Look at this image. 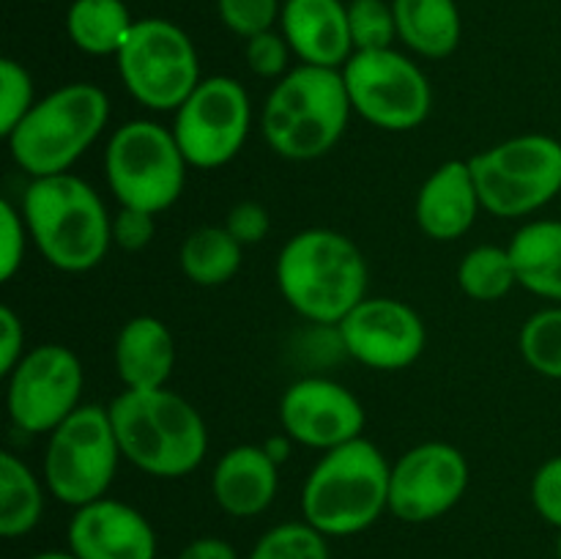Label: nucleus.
<instances>
[{"instance_id":"6e6552de","label":"nucleus","mask_w":561,"mask_h":559,"mask_svg":"<svg viewBox=\"0 0 561 559\" xmlns=\"http://www.w3.org/2000/svg\"><path fill=\"white\" fill-rule=\"evenodd\" d=\"M121 458L107 406L82 403L47 433L44 486L60 504L77 510L107 497Z\"/></svg>"},{"instance_id":"79ce46f5","label":"nucleus","mask_w":561,"mask_h":559,"mask_svg":"<svg viewBox=\"0 0 561 559\" xmlns=\"http://www.w3.org/2000/svg\"><path fill=\"white\" fill-rule=\"evenodd\" d=\"M557 557L561 559V529H559V537H557Z\"/></svg>"},{"instance_id":"1a4fd4ad","label":"nucleus","mask_w":561,"mask_h":559,"mask_svg":"<svg viewBox=\"0 0 561 559\" xmlns=\"http://www.w3.org/2000/svg\"><path fill=\"white\" fill-rule=\"evenodd\" d=\"M482 212L518 219L540 212L561 192V142L518 135L469 159Z\"/></svg>"},{"instance_id":"a19ab883","label":"nucleus","mask_w":561,"mask_h":559,"mask_svg":"<svg viewBox=\"0 0 561 559\" xmlns=\"http://www.w3.org/2000/svg\"><path fill=\"white\" fill-rule=\"evenodd\" d=\"M27 559H80V557L71 551H42V554H33V557Z\"/></svg>"},{"instance_id":"9b49d317","label":"nucleus","mask_w":561,"mask_h":559,"mask_svg":"<svg viewBox=\"0 0 561 559\" xmlns=\"http://www.w3.org/2000/svg\"><path fill=\"white\" fill-rule=\"evenodd\" d=\"M343 80L354 113L378 129L411 132L431 115V82L398 49L354 53L343 66Z\"/></svg>"},{"instance_id":"6ab92c4d","label":"nucleus","mask_w":561,"mask_h":559,"mask_svg":"<svg viewBox=\"0 0 561 559\" xmlns=\"http://www.w3.org/2000/svg\"><path fill=\"white\" fill-rule=\"evenodd\" d=\"M416 225L433 241H455L469 233L482 212L471 164L447 159L438 164L416 192Z\"/></svg>"},{"instance_id":"e433bc0d","label":"nucleus","mask_w":561,"mask_h":559,"mask_svg":"<svg viewBox=\"0 0 561 559\" xmlns=\"http://www.w3.org/2000/svg\"><path fill=\"white\" fill-rule=\"evenodd\" d=\"M225 228L241 247H250L266 239L268 228H272V217H268L266 206H261V203L241 201L228 212Z\"/></svg>"},{"instance_id":"72a5a7b5","label":"nucleus","mask_w":561,"mask_h":559,"mask_svg":"<svg viewBox=\"0 0 561 559\" xmlns=\"http://www.w3.org/2000/svg\"><path fill=\"white\" fill-rule=\"evenodd\" d=\"M31 233L22 212L9 201H0V280L9 283L25 261V247Z\"/></svg>"},{"instance_id":"a211bd4d","label":"nucleus","mask_w":561,"mask_h":559,"mask_svg":"<svg viewBox=\"0 0 561 559\" xmlns=\"http://www.w3.org/2000/svg\"><path fill=\"white\" fill-rule=\"evenodd\" d=\"M279 27L301 64L343 69L354 55L343 0H285Z\"/></svg>"},{"instance_id":"a878e982","label":"nucleus","mask_w":561,"mask_h":559,"mask_svg":"<svg viewBox=\"0 0 561 559\" xmlns=\"http://www.w3.org/2000/svg\"><path fill=\"white\" fill-rule=\"evenodd\" d=\"M44 515V486L25 460L0 453V535L5 540L31 535Z\"/></svg>"},{"instance_id":"c756f323","label":"nucleus","mask_w":561,"mask_h":559,"mask_svg":"<svg viewBox=\"0 0 561 559\" xmlns=\"http://www.w3.org/2000/svg\"><path fill=\"white\" fill-rule=\"evenodd\" d=\"M348 27L354 53H373V49H392L398 38L394 9L387 0H351Z\"/></svg>"},{"instance_id":"20e7f679","label":"nucleus","mask_w":561,"mask_h":559,"mask_svg":"<svg viewBox=\"0 0 561 559\" xmlns=\"http://www.w3.org/2000/svg\"><path fill=\"white\" fill-rule=\"evenodd\" d=\"M392 464L370 438L327 449L301 488V515L327 537L370 529L389 510Z\"/></svg>"},{"instance_id":"58836bf2","label":"nucleus","mask_w":561,"mask_h":559,"mask_svg":"<svg viewBox=\"0 0 561 559\" xmlns=\"http://www.w3.org/2000/svg\"><path fill=\"white\" fill-rule=\"evenodd\" d=\"M175 559H239V551L222 537H197L186 543Z\"/></svg>"},{"instance_id":"f3484780","label":"nucleus","mask_w":561,"mask_h":559,"mask_svg":"<svg viewBox=\"0 0 561 559\" xmlns=\"http://www.w3.org/2000/svg\"><path fill=\"white\" fill-rule=\"evenodd\" d=\"M69 551L80 559H157V532L140 510L104 497L75 510Z\"/></svg>"},{"instance_id":"423d86ee","label":"nucleus","mask_w":561,"mask_h":559,"mask_svg":"<svg viewBox=\"0 0 561 559\" xmlns=\"http://www.w3.org/2000/svg\"><path fill=\"white\" fill-rule=\"evenodd\" d=\"M110 118L107 93L91 82H69L38 99L5 137L11 159L31 179L69 173L96 142Z\"/></svg>"},{"instance_id":"aec40b11","label":"nucleus","mask_w":561,"mask_h":559,"mask_svg":"<svg viewBox=\"0 0 561 559\" xmlns=\"http://www.w3.org/2000/svg\"><path fill=\"white\" fill-rule=\"evenodd\" d=\"M279 488V464L263 444H239L217 460L211 497L233 518H255L272 507Z\"/></svg>"},{"instance_id":"7c9ffc66","label":"nucleus","mask_w":561,"mask_h":559,"mask_svg":"<svg viewBox=\"0 0 561 559\" xmlns=\"http://www.w3.org/2000/svg\"><path fill=\"white\" fill-rule=\"evenodd\" d=\"M31 71L16 60H0V135L9 137L36 104Z\"/></svg>"},{"instance_id":"473e14b6","label":"nucleus","mask_w":561,"mask_h":559,"mask_svg":"<svg viewBox=\"0 0 561 559\" xmlns=\"http://www.w3.org/2000/svg\"><path fill=\"white\" fill-rule=\"evenodd\" d=\"M290 44L283 33L263 31L257 36L247 38L244 58L247 66L255 77H263V80H283L288 75V60H290Z\"/></svg>"},{"instance_id":"dca6fc26","label":"nucleus","mask_w":561,"mask_h":559,"mask_svg":"<svg viewBox=\"0 0 561 559\" xmlns=\"http://www.w3.org/2000/svg\"><path fill=\"white\" fill-rule=\"evenodd\" d=\"M279 422L290 442L312 449H334L362 438L365 409L359 398L332 378H299L279 398Z\"/></svg>"},{"instance_id":"ea45409f","label":"nucleus","mask_w":561,"mask_h":559,"mask_svg":"<svg viewBox=\"0 0 561 559\" xmlns=\"http://www.w3.org/2000/svg\"><path fill=\"white\" fill-rule=\"evenodd\" d=\"M263 447H266V453L272 455L274 460H277V464H283L285 458H288V436H274V438H268L266 444H263Z\"/></svg>"},{"instance_id":"4468645a","label":"nucleus","mask_w":561,"mask_h":559,"mask_svg":"<svg viewBox=\"0 0 561 559\" xmlns=\"http://www.w3.org/2000/svg\"><path fill=\"white\" fill-rule=\"evenodd\" d=\"M469 488V460L455 444L422 442L405 449L389 475V513L405 524L447 515Z\"/></svg>"},{"instance_id":"2eb2a0df","label":"nucleus","mask_w":561,"mask_h":559,"mask_svg":"<svg viewBox=\"0 0 561 559\" xmlns=\"http://www.w3.org/2000/svg\"><path fill=\"white\" fill-rule=\"evenodd\" d=\"M340 345L370 370H405L422 356L427 329L420 312L400 299L367 296L337 323Z\"/></svg>"},{"instance_id":"393cba45","label":"nucleus","mask_w":561,"mask_h":559,"mask_svg":"<svg viewBox=\"0 0 561 559\" xmlns=\"http://www.w3.org/2000/svg\"><path fill=\"white\" fill-rule=\"evenodd\" d=\"M241 252L244 247L228 233L225 225H203L184 239L179 263L190 283L201 288H219L239 274Z\"/></svg>"},{"instance_id":"0eeeda50","label":"nucleus","mask_w":561,"mask_h":559,"mask_svg":"<svg viewBox=\"0 0 561 559\" xmlns=\"http://www.w3.org/2000/svg\"><path fill=\"white\" fill-rule=\"evenodd\" d=\"M186 159L173 129L157 121H126L104 148V175L121 206L159 214L184 192Z\"/></svg>"},{"instance_id":"39448f33","label":"nucleus","mask_w":561,"mask_h":559,"mask_svg":"<svg viewBox=\"0 0 561 559\" xmlns=\"http://www.w3.org/2000/svg\"><path fill=\"white\" fill-rule=\"evenodd\" d=\"M354 113L343 69L301 64L290 69L263 104V137L290 162L321 159L340 142Z\"/></svg>"},{"instance_id":"9d476101","label":"nucleus","mask_w":561,"mask_h":559,"mask_svg":"<svg viewBox=\"0 0 561 559\" xmlns=\"http://www.w3.org/2000/svg\"><path fill=\"white\" fill-rule=\"evenodd\" d=\"M115 60L129 96L157 113H175L203 80L192 38L162 16L135 20Z\"/></svg>"},{"instance_id":"b1692460","label":"nucleus","mask_w":561,"mask_h":559,"mask_svg":"<svg viewBox=\"0 0 561 559\" xmlns=\"http://www.w3.org/2000/svg\"><path fill=\"white\" fill-rule=\"evenodd\" d=\"M131 20L124 0H75L66 11V33L80 53L118 55L129 38Z\"/></svg>"},{"instance_id":"7ed1b4c3","label":"nucleus","mask_w":561,"mask_h":559,"mask_svg":"<svg viewBox=\"0 0 561 559\" xmlns=\"http://www.w3.org/2000/svg\"><path fill=\"white\" fill-rule=\"evenodd\" d=\"M20 212L36 250L60 272H91L113 244V219L102 197L71 173L31 179Z\"/></svg>"},{"instance_id":"2f4dec72","label":"nucleus","mask_w":561,"mask_h":559,"mask_svg":"<svg viewBox=\"0 0 561 559\" xmlns=\"http://www.w3.org/2000/svg\"><path fill=\"white\" fill-rule=\"evenodd\" d=\"M217 11L222 25L247 42L257 33L272 31L274 22L283 14V3L279 0H217Z\"/></svg>"},{"instance_id":"412c9836","label":"nucleus","mask_w":561,"mask_h":559,"mask_svg":"<svg viewBox=\"0 0 561 559\" xmlns=\"http://www.w3.org/2000/svg\"><path fill=\"white\" fill-rule=\"evenodd\" d=\"M113 356L126 389L168 387L175 367V338L159 318L135 316L121 327Z\"/></svg>"},{"instance_id":"4be33fe9","label":"nucleus","mask_w":561,"mask_h":559,"mask_svg":"<svg viewBox=\"0 0 561 559\" xmlns=\"http://www.w3.org/2000/svg\"><path fill=\"white\" fill-rule=\"evenodd\" d=\"M398 38L422 58L442 60L458 49L463 22L455 0H392Z\"/></svg>"},{"instance_id":"f257e3e1","label":"nucleus","mask_w":561,"mask_h":559,"mask_svg":"<svg viewBox=\"0 0 561 559\" xmlns=\"http://www.w3.org/2000/svg\"><path fill=\"white\" fill-rule=\"evenodd\" d=\"M107 409L121 455L146 475L179 480L206 458V422L201 411L173 389H124Z\"/></svg>"},{"instance_id":"bb28decb","label":"nucleus","mask_w":561,"mask_h":559,"mask_svg":"<svg viewBox=\"0 0 561 559\" xmlns=\"http://www.w3.org/2000/svg\"><path fill=\"white\" fill-rule=\"evenodd\" d=\"M458 283L469 299L499 301L518 285L513 255L507 247L480 244L463 255L458 266Z\"/></svg>"},{"instance_id":"ddd939ff","label":"nucleus","mask_w":561,"mask_h":559,"mask_svg":"<svg viewBox=\"0 0 561 559\" xmlns=\"http://www.w3.org/2000/svg\"><path fill=\"white\" fill-rule=\"evenodd\" d=\"M9 417L22 433L42 436L80 409L85 370L80 356L58 343H44L25 351L9 373Z\"/></svg>"},{"instance_id":"c85d7f7f","label":"nucleus","mask_w":561,"mask_h":559,"mask_svg":"<svg viewBox=\"0 0 561 559\" xmlns=\"http://www.w3.org/2000/svg\"><path fill=\"white\" fill-rule=\"evenodd\" d=\"M247 559H332L329 537L307 521H285L257 537Z\"/></svg>"},{"instance_id":"f704fd0d","label":"nucleus","mask_w":561,"mask_h":559,"mask_svg":"<svg viewBox=\"0 0 561 559\" xmlns=\"http://www.w3.org/2000/svg\"><path fill=\"white\" fill-rule=\"evenodd\" d=\"M531 504L546 524L561 529V455L548 458L531 477Z\"/></svg>"},{"instance_id":"f03ea898","label":"nucleus","mask_w":561,"mask_h":559,"mask_svg":"<svg viewBox=\"0 0 561 559\" xmlns=\"http://www.w3.org/2000/svg\"><path fill=\"white\" fill-rule=\"evenodd\" d=\"M283 299L312 323L337 327L367 299V269L359 247L332 228H307L285 241L274 266Z\"/></svg>"},{"instance_id":"f8f14e48","label":"nucleus","mask_w":561,"mask_h":559,"mask_svg":"<svg viewBox=\"0 0 561 559\" xmlns=\"http://www.w3.org/2000/svg\"><path fill=\"white\" fill-rule=\"evenodd\" d=\"M252 126L250 93L233 77H206L175 110L173 135L186 164L217 170L233 162Z\"/></svg>"},{"instance_id":"4c0bfd02","label":"nucleus","mask_w":561,"mask_h":559,"mask_svg":"<svg viewBox=\"0 0 561 559\" xmlns=\"http://www.w3.org/2000/svg\"><path fill=\"white\" fill-rule=\"evenodd\" d=\"M25 356V327L11 307H0V373L9 376Z\"/></svg>"},{"instance_id":"5701e85b","label":"nucleus","mask_w":561,"mask_h":559,"mask_svg":"<svg viewBox=\"0 0 561 559\" xmlns=\"http://www.w3.org/2000/svg\"><path fill=\"white\" fill-rule=\"evenodd\" d=\"M518 285L542 299L561 301V219L526 223L507 244Z\"/></svg>"},{"instance_id":"cd10ccee","label":"nucleus","mask_w":561,"mask_h":559,"mask_svg":"<svg viewBox=\"0 0 561 559\" xmlns=\"http://www.w3.org/2000/svg\"><path fill=\"white\" fill-rule=\"evenodd\" d=\"M518 349L531 370L561 381V307H546L526 318Z\"/></svg>"},{"instance_id":"c9c22d12","label":"nucleus","mask_w":561,"mask_h":559,"mask_svg":"<svg viewBox=\"0 0 561 559\" xmlns=\"http://www.w3.org/2000/svg\"><path fill=\"white\" fill-rule=\"evenodd\" d=\"M157 233V214L142 208L121 206L113 217V244L126 252L146 250Z\"/></svg>"}]
</instances>
